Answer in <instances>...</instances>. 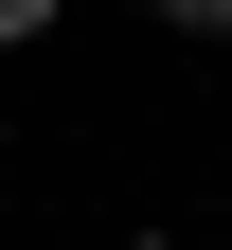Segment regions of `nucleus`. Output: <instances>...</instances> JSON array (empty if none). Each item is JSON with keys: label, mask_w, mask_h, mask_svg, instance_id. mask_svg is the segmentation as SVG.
<instances>
[{"label": "nucleus", "mask_w": 232, "mask_h": 250, "mask_svg": "<svg viewBox=\"0 0 232 250\" xmlns=\"http://www.w3.org/2000/svg\"><path fill=\"white\" fill-rule=\"evenodd\" d=\"M36 36H54V0H0V54H36Z\"/></svg>", "instance_id": "1"}, {"label": "nucleus", "mask_w": 232, "mask_h": 250, "mask_svg": "<svg viewBox=\"0 0 232 250\" xmlns=\"http://www.w3.org/2000/svg\"><path fill=\"white\" fill-rule=\"evenodd\" d=\"M161 18H179V36H232V0H161Z\"/></svg>", "instance_id": "2"}, {"label": "nucleus", "mask_w": 232, "mask_h": 250, "mask_svg": "<svg viewBox=\"0 0 232 250\" xmlns=\"http://www.w3.org/2000/svg\"><path fill=\"white\" fill-rule=\"evenodd\" d=\"M125 250H179V232H125Z\"/></svg>", "instance_id": "3"}]
</instances>
